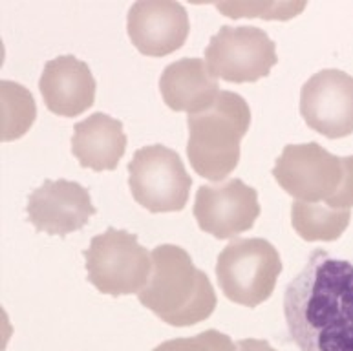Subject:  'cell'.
<instances>
[{
  "instance_id": "obj_1",
  "label": "cell",
  "mask_w": 353,
  "mask_h": 351,
  "mask_svg": "<svg viewBox=\"0 0 353 351\" xmlns=\"http://www.w3.org/2000/svg\"><path fill=\"white\" fill-rule=\"evenodd\" d=\"M284 319L301 351H353V260L315 249L285 288Z\"/></svg>"
},
{
  "instance_id": "obj_2",
  "label": "cell",
  "mask_w": 353,
  "mask_h": 351,
  "mask_svg": "<svg viewBox=\"0 0 353 351\" xmlns=\"http://www.w3.org/2000/svg\"><path fill=\"white\" fill-rule=\"evenodd\" d=\"M152 273L139 297L147 310L174 328L203 322L216 308L211 280L192 263L189 252L172 243L152 251Z\"/></svg>"
},
{
  "instance_id": "obj_3",
  "label": "cell",
  "mask_w": 353,
  "mask_h": 351,
  "mask_svg": "<svg viewBox=\"0 0 353 351\" xmlns=\"http://www.w3.org/2000/svg\"><path fill=\"white\" fill-rule=\"evenodd\" d=\"M251 125V110L242 95L220 92L207 110L189 114L187 156L201 178L221 181L240 161V141Z\"/></svg>"
},
{
  "instance_id": "obj_4",
  "label": "cell",
  "mask_w": 353,
  "mask_h": 351,
  "mask_svg": "<svg viewBox=\"0 0 353 351\" xmlns=\"http://www.w3.org/2000/svg\"><path fill=\"white\" fill-rule=\"evenodd\" d=\"M282 260L262 238H236L220 252L216 278L221 291L234 304L256 308L273 294Z\"/></svg>"
},
{
  "instance_id": "obj_5",
  "label": "cell",
  "mask_w": 353,
  "mask_h": 351,
  "mask_svg": "<svg viewBox=\"0 0 353 351\" xmlns=\"http://www.w3.org/2000/svg\"><path fill=\"white\" fill-rule=\"evenodd\" d=\"M88 280L110 297L141 293L152 273V257L134 234L114 227L94 236L85 251Z\"/></svg>"
},
{
  "instance_id": "obj_6",
  "label": "cell",
  "mask_w": 353,
  "mask_h": 351,
  "mask_svg": "<svg viewBox=\"0 0 353 351\" xmlns=\"http://www.w3.org/2000/svg\"><path fill=\"white\" fill-rule=\"evenodd\" d=\"M128 176L134 199L150 212H178L189 201L192 178L172 148H139L128 163Z\"/></svg>"
},
{
  "instance_id": "obj_7",
  "label": "cell",
  "mask_w": 353,
  "mask_h": 351,
  "mask_svg": "<svg viewBox=\"0 0 353 351\" xmlns=\"http://www.w3.org/2000/svg\"><path fill=\"white\" fill-rule=\"evenodd\" d=\"M276 63L274 42L256 26H221L205 50L209 72L229 83H254Z\"/></svg>"
},
{
  "instance_id": "obj_8",
  "label": "cell",
  "mask_w": 353,
  "mask_h": 351,
  "mask_svg": "<svg viewBox=\"0 0 353 351\" xmlns=\"http://www.w3.org/2000/svg\"><path fill=\"white\" fill-rule=\"evenodd\" d=\"M343 157L319 143L288 145L273 168L274 179L296 201L319 203L337 192L343 181Z\"/></svg>"
},
{
  "instance_id": "obj_9",
  "label": "cell",
  "mask_w": 353,
  "mask_h": 351,
  "mask_svg": "<svg viewBox=\"0 0 353 351\" xmlns=\"http://www.w3.org/2000/svg\"><path fill=\"white\" fill-rule=\"evenodd\" d=\"M306 125L330 139L353 134V77L343 70H322L301 90Z\"/></svg>"
},
{
  "instance_id": "obj_10",
  "label": "cell",
  "mask_w": 353,
  "mask_h": 351,
  "mask_svg": "<svg viewBox=\"0 0 353 351\" xmlns=\"http://www.w3.org/2000/svg\"><path fill=\"white\" fill-rule=\"evenodd\" d=\"M194 216L201 231L227 240L253 229L260 216L259 194L236 178L221 185H201L196 192Z\"/></svg>"
},
{
  "instance_id": "obj_11",
  "label": "cell",
  "mask_w": 353,
  "mask_h": 351,
  "mask_svg": "<svg viewBox=\"0 0 353 351\" xmlns=\"http://www.w3.org/2000/svg\"><path fill=\"white\" fill-rule=\"evenodd\" d=\"M26 210L33 227L52 236L81 231L95 214L88 190L68 179H46L30 194Z\"/></svg>"
},
{
  "instance_id": "obj_12",
  "label": "cell",
  "mask_w": 353,
  "mask_h": 351,
  "mask_svg": "<svg viewBox=\"0 0 353 351\" xmlns=\"http://www.w3.org/2000/svg\"><path fill=\"white\" fill-rule=\"evenodd\" d=\"M189 30L187 10L178 2H136L128 10V37L143 55L163 57L174 53L185 44Z\"/></svg>"
},
{
  "instance_id": "obj_13",
  "label": "cell",
  "mask_w": 353,
  "mask_h": 351,
  "mask_svg": "<svg viewBox=\"0 0 353 351\" xmlns=\"http://www.w3.org/2000/svg\"><path fill=\"white\" fill-rule=\"evenodd\" d=\"M48 110L63 117L86 112L95 101V79L88 64L74 55H61L44 66L39 81Z\"/></svg>"
},
{
  "instance_id": "obj_14",
  "label": "cell",
  "mask_w": 353,
  "mask_h": 351,
  "mask_svg": "<svg viewBox=\"0 0 353 351\" xmlns=\"http://www.w3.org/2000/svg\"><path fill=\"white\" fill-rule=\"evenodd\" d=\"M159 90L170 110L198 112L207 110L220 94L218 79L209 72L201 59H179L163 70Z\"/></svg>"
},
{
  "instance_id": "obj_15",
  "label": "cell",
  "mask_w": 353,
  "mask_h": 351,
  "mask_svg": "<svg viewBox=\"0 0 353 351\" xmlns=\"http://www.w3.org/2000/svg\"><path fill=\"white\" fill-rule=\"evenodd\" d=\"M127 148V136L121 121L95 112L88 119L74 126L72 152L79 159L81 167L95 172L114 170Z\"/></svg>"
},
{
  "instance_id": "obj_16",
  "label": "cell",
  "mask_w": 353,
  "mask_h": 351,
  "mask_svg": "<svg viewBox=\"0 0 353 351\" xmlns=\"http://www.w3.org/2000/svg\"><path fill=\"white\" fill-rule=\"evenodd\" d=\"M352 212L350 209H333L330 205L293 201L291 223L302 240L333 241L346 231Z\"/></svg>"
},
{
  "instance_id": "obj_17",
  "label": "cell",
  "mask_w": 353,
  "mask_h": 351,
  "mask_svg": "<svg viewBox=\"0 0 353 351\" xmlns=\"http://www.w3.org/2000/svg\"><path fill=\"white\" fill-rule=\"evenodd\" d=\"M2 141L19 139L33 125L37 108L32 94L22 84L2 81Z\"/></svg>"
},
{
  "instance_id": "obj_18",
  "label": "cell",
  "mask_w": 353,
  "mask_h": 351,
  "mask_svg": "<svg viewBox=\"0 0 353 351\" xmlns=\"http://www.w3.org/2000/svg\"><path fill=\"white\" fill-rule=\"evenodd\" d=\"M216 8L231 19L260 17L268 21H290L306 8V2H216Z\"/></svg>"
},
{
  "instance_id": "obj_19",
  "label": "cell",
  "mask_w": 353,
  "mask_h": 351,
  "mask_svg": "<svg viewBox=\"0 0 353 351\" xmlns=\"http://www.w3.org/2000/svg\"><path fill=\"white\" fill-rule=\"evenodd\" d=\"M154 351H238L234 342L227 335L216 330H207L196 337H185V339H172Z\"/></svg>"
},
{
  "instance_id": "obj_20",
  "label": "cell",
  "mask_w": 353,
  "mask_h": 351,
  "mask_svg": "<svg viewBox=\"0 0 353 351\" xmlns=\"http://www.w3.org/2000/svg\"><path fill=\"white\" fill-rule=\"evenodd\" d=\"M343 181L339 185L337 192L326 199V205L333 209H352L353 207V156L343 157Z\"/></svg>"
},
{
  "instance_id": "obj_21",
  "label": "cell",
  "mask_w": 353,
  "mask_h": 351,
  "mask_svg": "<svg viewBox=\"0 0 353 351\" xmlns=\"http://www.w3.org/2000/svg\"><path fill=\"white\" fill-rule=\"evenodd\" d=\"M238 351H276L269 346V342L259 341V339H245L238 342Z\"/></svg>"
}]
</instances>
